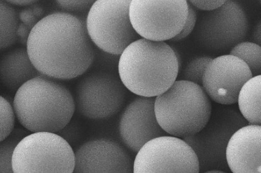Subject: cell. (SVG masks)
<instances>
[{"instance_id": "8992f818", "label": "cell", "mask_w": 261, "mask_h": 173, "mask_svg": "<svg viewBox=\"0 0 261 173\" xmlns=\"http://www.w3.org/2000/svg\"><path fill=\"white\" fill-rule=\"evenodd\" d=\"M130 0H97L88 12V34L99 50L120 56L140 39L129 16Z\"/></svg>"}, {"instance_id": "44dd1931", "label": "cell", "mask_w": 261, "mask_h": 173, "mask_svg": "<svg viewBox=\"0 0 261 173\" xmlns=\"http://www.w3.org/2000/svg\"><path fill=\"white\" fill-rule=\"evenodd\" d=\"M213 59L210 56H198L192 59L185 68L184 80L202 85L206 68Z\"/></svg>"}, {"instance_id": "ba28073f", "label": "cell", "mask_w": 261, "mask_h": 173, "mask_svg": "<svg viewBox=\"0 0 261 173\" xmlns=\"http://www.w3.org/2000/svg\"><path fill=\"white\" fill-rule=\"evenodd\" d=\"M189 14L186 0H132L129 16L133 27L142 39L171 41L184 28Z\"/></svg>"}, {"instance_id": "d6986e66", "label": "cell", "mask_w": 261, "mask_h": 173, "mask_svg": "<svg viewBox=\"0 0 261 173\" xmlns=\"http://www.w3.org/2000/svg\"><path fill=\"white\" fill-rule=\"evenodd\" d=\"M230 54L244 61L250 68L253 77L261 75V47L255 42L244 41L236 45Z\"/></svg>"}, {"instance_id": "52a82bcc", "label": "cell", "mask_w": 261, "mask_h": 173, "mask_svg": "<svg viewBox=\"0 0 261 173\" xmlns=\"http://www.w3.org/2000/svg\"><path fill=\"white\" fill-rule=\"evenodd\" d=\"M248 125L240 111L222 107L213 111L205 127L194 136L184 139L196 154L200 172L226 169V151L234 133Z\"/></svg>"}, {"instance_id": "277c9868", "label": "cell", "mask_w": 261, "mask_h": 173, "mask_svg": "<svg viewBox=\"0 0 261 173\" xmlns=\"http://www.w3.org/2000/svg\"><path fill=\"white\" fill-rule=\"evenodd\" d=\"M156 120L170 136L187 138L200 132L213 113L211 98L201 85L177 80L155 101Z\"/></svg>"}, {"instance_id": "7c38bea8", "label": "cell", "mask_w": 261, "mask_h": 173, "mask_svg": "<svg viewBox=\"0 0 261 173\" xmlns=\"http://www.w3.org/2000/svg\"><path fill=\"white\" fill-rule=\"evenodd\" d=\"M253 77L248 65L231 54L213 59L204 74L202 87L215 103L224 106L238 103L240 92Z\"/></svg>"}, {"instance_id": "ac0fdd59", "label": "cell", "mask_w": 261, "mask_h": 173, "mask_svg": "<svg viewBox=\"0 0 261 173\" xmlns=\"http://www.w3.org/2000/svg\"><path fill=\"white\" fill-rule=\"evenodd\" d=\"M0 19H1V37L0 48L4 51L18 41V14L7 1L0 2Z\"/></svg>"}, {"instance_id": "3957f363", "label": "cell", "mask_w": 261, "mask_h": 173, "mask_svg": "<svg viewBox=\"0 0 261 173\" xmlns=\"http://www.w3.org/2000/svg\"><path fill=\"white\" fill-rule=\"evenodd\" d=\"M13 108L19 122L28 131L58 134L72 120L75 104L67 87L40 75L16 91Z\"/></svg>"}, {"instance_id": "d4e9b609", "label": "cell", "mask_w": 261, "mask_h": 173, "mask_svg": "<svg viewBox=\"0 0 261 173\" xmlns=\"http://www.w3.org/2000/svg\"><path fill=\"white\" fill-rule=\"evenodd\" d=\"M57 134L63 137L66 142H68L72 146V144L76 143L78 139H79L80 130L76 123L70 121Z\"/></svg>"}, {"instance_id": "8fae6325", "label": "cell", "mask_w": 261, "mask_h": 173, "mask_svg": "<svg viewBox=\"0 0 261 173\" xmlns=\"http://www.w3.org/2000/svg\"><path fill=\"white\" fill-rule=\"evenodd\" d=\"M195 152L184 139L165 136L148 142L137 153L134 173H200Z\"/></svg>"}, {"instance_id": "ffe728a7", "label": "cell", "mask_w": 261, "mask_h": 173, "mask_svg": "<svg viewBox=\"0 0 261 173\" xmlns=\"http://www.w3.org/2000/svg\"><path fill=\"white\" fill-rule=\"evenodd\" d=\"M26 132L21 129H16L8 138L1 141V173H15L13 168V155L16 146L23 137Z\"/></svg>"}, {"instance_id": "4316f807", "label": "cell", "mask_w": 261, "mask_h": 173, "mask_svg": "<svg viewBox=\"0 0 261 173\" xmlns=\"http://www.w3.org/2000/svg\"><path fill=\"white\" fill-rule=\"evenodd\" d=\"M18 18L21 22L29 26L32 29L39 22V18L34 15L32 8L22 9L18 13Z\"/></svg>"}, {"instance_id": "6da1fadb", "label": "cell", "mask_w": 261, "mask_h": 173, "mask_svg": "<svg viewBox=\"0 0 261 173\" xmlns=\"http://www.w3.org/2000/svg\"><path fill=\"white\" fill-rule=\"evenodd\" d=\"M26 49L40 75L54 80L80 77L93 65L96 56L86 22L65 12L40 19L30 33Z\"/></svg>"}, {"instance_id": "f546056e", "label": "cell", "mask_w": 261, "mask_h": 173, "mask_svg": "<svg viewBox=\"0 0 261 173\" xmlns=\"http://www.w3.org/2000/svg\"><path fill=\"white\" fill-rule=\"evenodd\" d=\"M11 6L27 7L32 6L33 5L37 4L38 1H33V0H13V1H7Z\"/></svg>"}, {"instance_id": "9a60e30c", "label": "cell", "mask_w": 261, "mask_h": 173, "mask_svg": "<svg viewBox=\"0 0 261 173\" xmlns=\"http://www.w3.org/2000/svg\"><path fill=\"white\" fill-rule=\"evenodd\" d=\"M226 159L232 173H261V126L248 125L234 133Z\"/></svg>"}, {"instance_id": "4fadbf2b", "label": "cell", "mask_w": 261, "mask_h": 173, "mask_svg": "<svg viewBox=\"0 0 261 173\" xmlns=\"http://www.w3.org/2000/svg\"><path fill=\"white\" fill-rule=\"evenodd\" d=\"M155 98L138 96L133 100L123 111L118 130L125 146L138 153L148 142L167 136L156 120Z\"/></svg>"}, {"instance_id": "5bb4252c", "label": "cell", "mask_w": 261, "mask_h": 173, "mask_svg": "<svg viewBox=\"0 0 261 173\" xmlns=\"http://www.w3.org/2000/svg\"><path fill=\"white\" fill-rule=\"evenodd\" d=\"M73 173H134L132 157L122 146L111 139H92L75 153Z\"/></svg>"}, {"instance_id": "9c48e42d", "label": "cell", "mask_w": 261, "mask_h": 173, "mask_svg": "<svg viewBox=\"0 0 261 173\" xmlns=\"http://www.w3.org/2000/svg\"><path fill=\"white\" fill-rule=\"evenodd\" d=\"M119 76L99 70L82 78L75 88V110L89 119L101 120L118 113L126 98Z\"/></svg>"}, {"instance_id": "484cf974", "label": "cell", "mask_w": 261, "mask_h": 173, "mask_svg": "<svg viewBox=\"0 0 261 173\" xmlns=\"http://www.w3.org/2000/svg\"><path fill=\"white\" fill-rule=\"evenodd\" d=\"M189 3L194 6L196 9H200V10L205 11H212L216 10L225 4V1H196V0H192L189 1Z\"/></svg>"}, {"instance_id": "d6a6232c", "label": "cell", "mask_w": 261, "mask_h": 173, "mask_svg": "<svg viewBox=\"0 0 261 173\" xmlns=\"http://www.w3.org/2000/svg\"><path fill=\"white\" fill-rule=\"evenodd\" d=\"M260 4H261V1H260Z\"/></svg>"}, {"instance_id": "30bf717a", "label": "cell", "mask_w": 261, "mask_h": 173, "mask_svg": "<svg viewBox=\"0 0 261 173\" xmlns=\"http://www.w3.org/2000/svg\"><path fill=\"white\" fill-rule=\"evenodd\" d=\"M248 30V19L241 5L225 1L220 8L206 12L198 19L195 37L205 48L225 51L244 42Z\"/></svg>"}, {"instance_id": "5b68a950", "label": "cell", "mask_w": 261, "mask_h": 173, "mask_svg": "<svg viewBox=\"0 0 261 173\" xmlns=\"http://www.w3.org/2000/svg\"><path fill=\"white\" fill-rule=\"evenodd\" d=\"M15 173H73L72 146L53 133H32L19 142L13 155Z\"/></svg>"}, {"instance_id": "2e32d148", "label": "cell", "mask_w": 261, "mask_h": 173, "mask_svg": "<svg viewBox=\"0 0 261 173\" xmlns=\"http://www.w3.org/2000/svg\"><path fill=\"white\" fill-rule=\"evenodd\" d=\"M40 75L31 61L27 49L11 50L0 60L1 82L9 90H18L26 82Z\"/></svg>"}, {"instance_id": "f1b7e54d", "label": "cell", "mask_w": 261, "mask_h": 173, "mask_svg": "<svg viewBox=\"0 0 261 173\" xmlns=\"http://www.w3.org/2000/svg\"><path fill=\"white\" fill-rule=\"evenodd\" d=\"M251 41L261 47V18L254 26L251 34Z\"/></svg>"}, {"instance_id": "83f0119b", "label": "cell", "mask_w": 261, "mask_h": 173, "mask_svg": "<svg viewBox=\"0 0 261 173\" xmlns=\"http://www.w3.org/2000/svg\"><path fill=\"white\" fill-rule=\"evenodd\" d=\"M32 30V28L29 26L22 22L19 23L17 30L18 41L24 46H27L28 38Z\"/></svg>"}, {"instance_id": "603a6c76", "label": "cell", "mask_w": 261, "mask_h": 173, "mask_svg": "<svg viewBox=\"0 0 261 173\" xmlns=\"http://www.w3.org/2000/svg\"><path fill=\"white\" fill-rule=\"evenodd\" d=\"M95 1L92 0H79V1H56L57 6L65 13L72 14L89 12Z\"/></svg>"}, {"instance_id": "1f68e13d", "label": "cell", "mask_w": 261, "mask_h": 173, "mask_svg": "<svg viewBox=\"0 0 261 173\" xmlns=\"http://www.w3.org/2000/svg\"><path fill=\"white\" fill-rule=\"evenodd\" d=\"M201 173H227L224 171V170L220 169H212L205 170V171L201 172Z\"/></svg>"}, {"instance_id": "e0dca14e", "label": "cell", "mask_w": 261, "mask_h": 173, "mask_svg": "<svg viewBox=\"0 0 261 173\" xmlns=\"http://www.w3.org/2000/svg\"><path fill=\"white\" fill-rule=\"evenodd\" d=\"M238 105L248 125L261 126V75L251 78L244 85Z\"/></svg>"}, {"instance_id": "cb8c5ba5", "label": "cell", "mask_w": 261, "mask_h": 173, "mask_svg": "<svg viewBox=\"0 0 261 173\" xmlns=\"http://www.w3.org/2000/svg\"><path fill=\"white\" fill-rule=\"evenodd\" d=\"M189 6V14L188 17H187L186 23L184 26V28L181 32L174 37V39L171 40L172 42H179L185 39V38L191 35V33L193 32L195 29L197 24V21H198V17H197L196 9L192 6L188 1Z\"/></svg>"}, {"instance_id": "7a4b0ae2", "label": "cell", "mask_w": 261, "mask_h": 173, "mask_svg": "<svg viewBox=\"0 0 261 173\" xmlns=\"http://www.w3.org/2000/svg\"><path fill=\"white\" fill-rule=\"evenodd\" d=\"M179 69L172 46L142 38L120 56L118 72L128 91L137 96L156 98L176 82Z\"/></svg>"}, {"instance_id": "4dcf8cb0", "label": "cell", "mask_w": 261, "mask_h": 173, "mask_svg": "<svg viewBox=\"0 0 261 173\" xmlns=\"http://www.w3.org/2000/svg\"><path fill=\"white\" fill-rule=\"evenodd\" d=\"M32 9L34 15L38 18H41L44 15V10L41 7L38 6L36 4L33 5Z\"/></svg>"}, {"instance_id": "7402d4cb", "label": "cell", "mask_w": 261, "mask_h": 173, "mask_svg": "<svg viewBox=\"0 0 261 173\" xmlns=\"http://www.w3.org/2000/svg\"><path fill=\"white\" fill-rule=\"evenodd\" d=\"M1 111V136L0 141L8 138L14 131L16 114L13 106L4 97L0 98Z\"/></svg>"}]
</instances>
